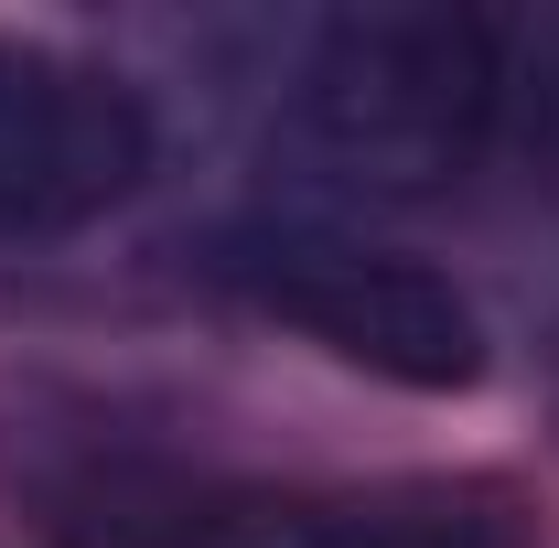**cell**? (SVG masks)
I'll return each instance as SVG.
<instances>
[{
  "instance_id": "6da1fadb",
  "label": "cell",
  "mask_w": 559,
  "mask_h": 548,
  "mask_svg": "<svg viewBox=\"0 0 559 548\" xmlns=\"http://www.w3.org/2000/svg\"><path fill=\"white\" fill-rule=\"evenodd\" d=\"M280 119L323 183L419 205V194H452L516 130V44L485 11L366 0L301 33Z\"/></svg>"
},
{
  "instance_id": "7a4b0ae2",
  "label": "cell",
  "mask_w": 559,
  "mask_h": 548,
  "mask_svg": "<svg viewBox=\"0 0 559 548\" xmlns=\"http://www.w3.org/2000/svg\"><path fill=\"white\" fill-rule=\"evenodd\" d=\"M205 270L248 312L312 334L334 366L388 377L409 398H463L485 377V312L409 248H377V237L312 226V215H248V226L215 237Z\"/></svg>"
},
{
  "instance_id": "3957f363",
  "label": "cell",
  "mask_w": 559,
  "mask_h": 548,
  "mask_svg": "<svg viewBox=\"0 0 559 548\" xmlns=\"http://www.w3.org/2000/svg\"><path fill=\"white\" fill-rule=\"evenodd\" d=\"M0 484L66 548H301L290 516L215 484L173 441H151L97 398H33L0 419ZM323 548V538H312Z\"/></svg>"
},
{
  "instance_id": "277c9868",
  "label": "cell",
  "mask_w": 559,
  "mask_h": 548,
  "mask_svg": "<svg viewBox=\"0 0 559 548\" xmlns=\"http://www.w3.org/2000/svg\"><path fill=\"white\" fill-rule=\"evenodd\" d=\"M151 172V97L130 75L0 33V259L86 237Z\"/></svg>"
},
{
  "instance_id": "5b68a950",
  "label": "cell",
  "mask_w": 559,
  "mask_h": 548,
  "mask_svg": "<svg viewBox=\"0 0 559 548\" xmlns=\"http://www.w3.org/2000/svg\"><path fill=\"white\" fill-rule=\"evenodd\" d=\"M323 548H538V527L495 484H430V495H399L355 527H323Z\"/></svg>"
},
{
  "instance_id": "8992f818",
  "label": "cell",
  "mask_w": 559,
  "mask_h": 548,
  "mask_svg": "<svg viewBox=\"0 0 559 548\" xmlns=\"http://www.w3.org/2000/svg\"><path fill=\"white\" fill-rule=\"evenodd\" d=\"M549 409H559V344H549Z\"/></svg>"
}]
</instances>
